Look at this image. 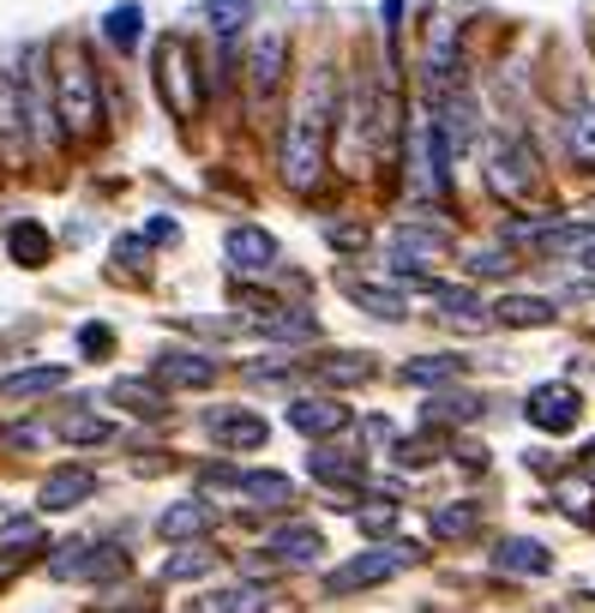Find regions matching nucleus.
Instances as JSON below:
<instances>
[{
    "instance_id": "f257e3e1",
    "label": "nucleus",
    "mask_w": 595,
    "mask_h": 613,
    "mask_svg": "<svg viewBox=\"0 0 595 613\" xmlns=\"http://www.w3.org/2000/svg\"><path fill=\"white\" fill-rule=\"evenodd\" d=\"M337 121H344V73H337V60H313L301 73V91L283 121V145H277V175H283L289 193H313L319 187L325 163H332Z\"/></svg>"
},
{
    "instance_id": "f03ea898",
    "label": "nucleus",
    "mask_w": 595,
    "mask_h": 613,
    "mask_svg": "<svg viewBox=\"0 0 595 613\" xmlns=\"http://www.w3.org/2000/svg\"><path fill=\"white\" fill-rule=\"evenodd\" d=\"M48 60H55V102H60V126H67V151H97L109 138L115 97H109V73L91 55V36L85 31L55 36Z\"/></svg>"
},
{
    "instance_id": "7ed1b4c3",
    "label": "nucleus",
    "mask_w": 595,
    "mask_h": 613,
    "mask_svg": "<svg viewBox=\"0 0 595 613\" xmlns=\"http://www.w3.org/2000/svg\"><path fill=\"white\" fill-rule=\"evenodd\" d=\"M19 91H24V151L31 163H60L67 157V126H60V102H55V60L48 43H24L19 48Z\"/></svg>"
},
{
    "instance_id": "20e7f679",
    "label": "nucleus",
    "mask_w": 595,
    "mask_h": 613,
    "mask_svg": "<svg viewBox=\"0 0 595 613\" xmlns=\"http://www.w3.org/2000/svg\"><path fill=\"white\" fill-rule=\"evenodd\" d=\"M150 85H157V102L175 114V121H199L205 114V67H199L193 43L181 31H162L157 48H150Z\"/></svg>"
},
{
    "instance_id": "39448f33",
    "label": "nucleus",
    "mask_w": 595,
    "mask_h": 613,
    "mask_svg": "<svg viewBox=\"0 0 595 613\" xmlns=\"http://www.w3.org/2000/svg\"><path fill=\"white\" fill-rule=\"evenodd\" d=\"M289 60H295V36H289V24H259V31L247 36V48H240V79H247V102L259 114L283 97Z\"/></svg>"
},
{
    "instance_id": "423d86ee",
    "label": "nucleus",
    "mask_w": 595,
    "mask_h": 613,
    "mask_svg": "<svg viewBox=\"0 0 595 613\" xmlns=\"http://www.w3.org/2000/svg\"><path fill=\"white\" fill-rule=\"evenodd\" d=\"M481 175H487V187L499 193L505 204H524L529 193L541 187V163H536V145H529L524 133H493L487 145H481Z\"/></svg>"
},
{
    "instance_id": "0eeeda50",
    "label": "nucleus",
    "mask_w": 595,
    "mask_h": 613,
    "mask_svg": "<svg viewBox=\"0 0 595 613\" xmlns=\"http://www.w3.org/2000/svg\"><path fill=\"white\" fill-rule=\"evenodd\" d=\"M24 91H19V48L0 55V169H24Z\"/></svg>"
},
{
    "instance_id": "6e6552de",
    "label": "nucleus",
    "mask_w": 595,
    "mask_h": 613,
    "mask_svg": "<svg viewBox=\"0 0 595 613\" xmlns=\"http://www.w3.org/2000/svg\"><path fill=\"white\" fill-rule=\"evenodd\" d=\"M415 559V547H367V554H356L349 566H337L332 578H325V590L332 595H356V590H373V583H385V578H397L403 566Z\"/></svg>"
},
{
    "instance_id": "1a4fd4ad",
    "label": "nucleus",
    "mask_w": 595,
    "mask_h": 613,
    "mask_svg": "<svg viewBox=\"0 0 595 613\" xmlns=\"http://www.w3.org/2000/svg\"><path fill=\"white\" fill-rule=\"evenodd\" d=\"M217 355L211 349H157L150 355V379H157L162 391H205V386H217Z\"/></svg>"
},
{
    "instance_id": "9d476101",
    "label": "nucleus",
    "mask_w": 595,
    "mask_h": 613,
    "mask_svg": "<svg viewBox=\"0 0 595 613\" xmlns=\"http://www.w3.org/2000/svg\"><path fill=\"white\" fill-rule=\"evenodd\" d=\"M223 253H229V271L235 277H265V271H277V235L271 229H259V223H235L229 235H223Z\"/></svg>"
},
{
    "instance_id": "9b49d317",
    "label": "nucleus",
    "mask_w": 595,
    "mask_h": 613,
    "mask_svg": "<svg viewBox=\"0 0 595 613\" xmlns=\"http://www.w3.org/2000/svg\"><path fill=\"white\" fill-rule=\"evenodd\" d=\"M524 415H529V427H541V433H572L577 415H584V403H577L572 386H536L529 403H524Z\"/></svg>"
},
{
    "instance_id": "f8f14e48",
    "label": "nucleus",
    "mask_w": 595,
    "mask_h": 613,
    "mask_svg": "<svg viewBox=\"0 0 595 613\" xmlns=\"http://www.w3.org/2000/svg\"><path fill=\"white\" fill-rule=\"evenodd\" d=\"M85 500H97V476L85 464H60V469H48L43 493H36V511H79Z\"/></svg>"
},
{
    "instance_id": "ddd939ff",
    "label": "nucleus",
    "mask_w": 595,
    "mask_h": 613,
    "mask_svg": "<svg viewBox=\"0 0 595 613\" xmlns=\"http://www.w3.org/2000/svg\"><path fill=\"white\" fill-rule=\"evenodd\" d=\"M205 433L217 439V452H259L271 427H265L252 409H211V415H205Z\"/></svg>"
},
{
    "instance_id": "4468645a",
    "label": "nucleus",
    "mask_w": 595,
    "mask_h": 613,
    "mask_svg": "<svg viewBox=\"0 0 595 613\" xmlns=\"http://www.w3.org/2000/svg\"><path fill=\"white\" fill-rule=\"evenodd\" d=\"M289 427L307 433V439H332V433L349 427V403H337V398H295V403H289Z\"/></svg>"
},
{
    "instance_id": "2eb2a0df",
    "label": "nucleus",
    "mask_w": 595,
    "mask_h": 613,
    "mask_svg": "<svg viewBox=\"0 0 595 613\" xmlns=\"http://www.w3.org/2000/svg\"><path fill=\"white\" fill-rule=\"evenodd\" d=\"M67 386V367H19L0 379V403H43Z\"/></svg>"
},
{
    "instance_id": "dca6fc26",
    "label": "nucleus",
    "mask_w": 595,
    "mask_h": 613,
    "mask_svg": "<svg viewBox=\"0 0 595 613\" xmlns=\"http://www.w3.org/2000/svg\"><path fill=\"white\" fill-rule=\"evenodd\" d=\"M560 306L548 296H499L493 301V325H512V331H536V325H553Z\"/></svg>"
},
{
    "instance_id": "f3484780",
    "label": "nucleus",
    "mask_w": 595,
    "mask_h": 613,
    "mask_svg": "<svg viewBox=\"0 0 595 613\" xmlns=\"http://www.w3.org/2000/svg\"><path fill=\"white\" fill-rule=\"evenodd\" d=\"M211 523H217V511H211V500H175L169 511L157 517V535H169V542H193V535H205Z\"/></svg>"
},
{
    "instance_id": "a211bd4d",
    "label": "nucleus",
    "mask_w": 595,
    "mask_h": 613,
    "mask_svg": "<svg viewBox=\"0 0 595 613\" xmlns=\"http://www.w3.org/2000/svg\"><path fill=\"white\" fill-rule=\"evenodd\" d=\"M271 559H283V566H313L325 547V535L313 530V523H283V530H271Z\"/></svg>"
},
{
    "instance_id": "6ab92c4d",
    "label": "nucleus",
    "mask_w": 595,
    "mask_h": 613,
    "mask_svg": "<svg viewBox=\"0 0 595 613\" xmlns=\"http://www.w3.org/2000/svg\"><path fill=\"white\" fill-rule=\"evenodd\" d=\"M97 31H103V43L115 48V55H133V48L145 43V7L121 0V7H109L103 19H97Z\"/></svg>"
},
{
    "instance_id": "aec40b11",
    "label": "nucleus",
    "mask_w": 595,
    "mask_h": 613,
    "mask_svg": "<svg viewBox=\"0 0 595 613\" xmlns=\"http://www.w3.org/2000/svg\"><path fill=\"white\" fill-rule=\"evenodd\" d=\"M240 500L247 505H265V511H277V505H289L295 500V481L283 476V469H240Z\"/></svg>"
},
{
    "instance_id": "412c9836",
    "label": "nucleus",
    "mask_w": 595,
    "mask_h": 613,
    "mask_svg": "<svg viewBox=\"0 0 595 613\" xmlns=\"http://www.w3.org/2000/svg\"><path fill=\"white\" fill-rule=\"evenodd\" d=\"M493 566L517 571V578H541V571H553V554L541 542H529V535H512V542L493 547Z\"/></svg>"
},
{
    "instance_id": "4be33fe9",
    "label": "nucleus",
    "mask_w": 595,
    "mask_h": 613,
    "mask_svg": "<svg viewBox=\"0 0 595 613\" xmlns=\"http://www.w3.org/2000/svg\"><path fill=\"white\" fill-rule=\"evenodd\" d=\"M7 253H12V265L36 271V265H48V253H55V235H48L43 223H31V216H19V223L7 229Z\"/></svg>"
},
{
    "instance_id": "5701e85b",
    "label": "nucleus",
    "mask_w": 595,
    "mask_h": 613,
    "mask_svg": "<svg viewBox=\"0 0 595 613\" xmlns=\"http://www.w3.org/2000/svg\"><path fill=\"white\" fill-rule=\"evenodd\" d=\"M109 403L115 409H126V415H162V409H169V391L157 386V379H115V386H109Z\"/></svg>"
},
{
    "instance_id": "b1692460",
    "label": "nucleus",
    "mask_w": 595,
    "mask_h": 613,
    "mask_svg": "<svg viewBox=\"0 0 595 613\" xmlns=\"http://www.w3.org/2000/svg\"><path fill=\"white\" fill-rule=\"evenodd\" d=\"M565 151L577 169H595V102H572L565 114Z\"/></svg>"
},
{
    "instance_id": "393cba45",
    "label": "nucleus",
    "mask_w": 595,
    "mask_h": 613,
    "mask_svg": "<svg viewBox=\"0 0 595 613\" xmlns=\"http://www.w3.org/2000/svg\"><path fill=\"white\" fill-rule=\"evenodd\" d=\"M55 433H60L67 445H109V439H115V421L97 415V409H72V415H60Z\"/></svg>"
},
{
    "instance_id": "a878e982",
    "label": "nucleus",
    "mask_w": 595,
    "mask_h": 613,
    "mask_svg": "<svg viewBox=\"0 0 595 613\" xmlns=\"http://www.w3.org/2000/svg\"><path fill=\"white\" fill-rule=\"evenodd\" d=\"M313 374H319L325 386H361V379H373V361H367L361 349H337V355H319Z\"/></svg>"
},
{
    "instance_id": "bb28decb",
    "label": "nucleus",
    "mask_w": 595,
    "mask_h": 613,
    "mask_svg": "<svg viewBox=\"0 0 595 613\" xmlns=\"http://www.w3.org/2000/svg\"><path fill=\"white\" fill-rule=\"evenodd\" d=\"M307 469H313L319 481H332V488H337V481H344V488H356V481H361V452H337V445H319V452L307 457Z\"/></svg>"
},
{
    "instance_id": "cd10ccee",
    "label": "nucleus",
    "mask_w": 595,
    "mask_h": 613,
    "mask_svg": "<svg viewBox=\"0 0 595 613\" xmlns=\"http://www.w3.org/2000/svg\"><path fill=\"white\" fill-rule=\"evenodd\" d=\"M349 296H356L361 313H373V319H403L409 313V301H403V289H379V283H361V277H349Z\"/></svg>"
},
{
    "instance_id": "c85d7f7f",
    "label": "nucleus",
    "mask_w": 595,
    "mask_h": 613,
    "mask_svg": "<svg viewBox=\"0 0 595 613\" xmlns=\"http://www.w3.org/2000/svg\"><path fill=\"white\" fill-rule=\"evenodd\" d=\"M259 331H265V337H289V343H313V337H319V319H313L307 306H289V313L277 306V313L259 319Z\"/></svg>"
},
{
    "instance_id": "c756f323",
    "label": "nucleus",
    "mask_w": 595,
    "mask_h": 613,
    "mask_svg": "<svg viewBox=\"0 0 595 613\" xmlns=\"http://www.w3.org/2000/svg\"><path fill=\"white\" fill-rule=\"evenodd\" d=\"M463 374V355H415V361H403V379L409 386H446V379Z\"/></svg>"
},
{
    "instance_id": "7c9ffc66",
    "label": "nucleus",
    "mask_w": 595,
    "mask_h": 613,
    "mask_svg": "<svg viewBox=\"0 0 595 613\" xmlns=\"http://www.w3.org/2000/svg\"><path fill=\"white\" fill-rule=\"evenodd\" d=\"M205 19H211V36H240L252 19V0H211Z\"/></svg>"
},
{
    "instance_id": "2f4dec72",
    "label": "nucleus",
    "mask_w": 595,
    "mask_h": 613,
    "mask_svg": "<svg viewBox=\"0 0 595 613\" xmlns=\"http://www.w3.org/2000/svg\"><path fill=\"white\" fill-rule=\"evenodd\" d=\"M475 415H481L475 391H446V398L427 403V421H475Z\"/></svg>"
},
{
    "instance_id": "473e14b6",
    "label": "nucleus",
    "mask_w": 595,
    "mask_h": 613,
    "mask_svg": "<svg viewBox=\"0 0 595 613\" xmlns=\"http://www.w3.org/2000/svg\"><path fill=\"white\" fill-rule=\"evenodd\" d=\"M481 530V511L475 505H446L434 511V535H446V542H458V535H475Z\"/></svg>"
},
{
    "instance_id": "72a5a7b5",
    "label": "nucleus",
    "mask_w": 595,
    "mask_h": 613,
    "mask_svg": "<svg viewBox=\"0 0 595 613\" xmlns=\"http://www.w3.org/2000/svg\"><path fill=\"white\" fill-rule=\"evenodd\" d=\"M205 571H211V554H205V547H181V554H169V566H162V578H205Z\"/></svg>"
},
{
    "instance_id": "f704fd0d",
    "label": "nucleus",
    "mask_w": 595,
    "mask_h": 613,
    "mask_svg": "<svg viewBox=\"0 0 595 613\" xmlns=\"http://www.w3.org/2000/svg\"><path fill=\"white\" fill-rule=\"evenodd\" d=\"M79 355L85 361H109L115 355V325H79Z\"/></svg>"
},
{
    "instance_id": "c9c22d12",
    "label": "nucleus",
    "mask_w": 595,
    "mask_h": 613,
    "mask_svg": "<svg viewBox=\"0 0 595 613\" xmlns=\"http://www.w3.org/2000/svg\"><path fill=\"white\" fill-rule=\"evenodd\" d=\"M265 608V590H223L211 595V613H259Z\"/></svg>"
},
{
    "instance_id": "e433bc0d",
    "label": "nucleus",
    "mask_w": 595,
    "mask_h": 613,
    "mask_svg": "<svg viewBox=\"0 0 595 613\" xmlns=\"http://www.w3.org/2000/svg\"><path fill=\"white\" fill-rule=\"evenodd\" d=\"M512 271H517V259H512V253H499V247L470 253V277H512Z\"/></svg>"
},
{
    "instance_id": "4c0bfd02",
    "label": "nucleus",
    "mask_w": 595,
    "mask_h": 613,
    "mask_svg": "<svg viewBox=\"0 0 595 613\" xmlns=\"http://www.w3.org/2000/svg\"><path fill=\"white\" fill-rule=\"evenodd\" d=\"M0 542L7 547H36V523L31 517H7L0 523Z\"/></svg>"
},
{
    "instance_id": "58836bf2",
    "label": "nucleus",
    "mask_w": 595,
    "mask_h": 613,
    "mask_svg": "<svg viewBox=\"0 0 595 613\" xmlns=\"http://www.w3.org/2000/svg\"><path fill=\"white\" fill-rule=\"evenodd\" d=\"M325 241H332V247H344V253H361V247H367V229H356V223H332V229H325Z\"/></svg>"
},
{
    "instance_id": "ea45409f",
    "label": "nucleus",
    "mask_w": 595,
    "mask_h": 613,
    "mask_svg": "<svg viewBox=\"0 0 595 613\" xmlns=\"http://www.w3.org/2000/svg\"><path fill=\"white\" fill-rule=\"evenodd\" d=\"M391 523H397V505H391V500H385V505H367V511H361V530H367V535H385Z\"/></svg>"
},
{
    "instance_id": "a19ab883",
    "label": "nucleus",
    "mask_w": 595,
    "mask_h": 613,
    "mask_svg": "<svg viewBox=\"0 0 595 613\" xmlns=\"http://www.w3.org/2000/svg\"><path fill=\"white\" fill-rule=\"evenodd\" d=\"M145 241H157V247H169V241H175V223H169V216H157V223L145 229Z\"/></svg>"
}]
</instances>
